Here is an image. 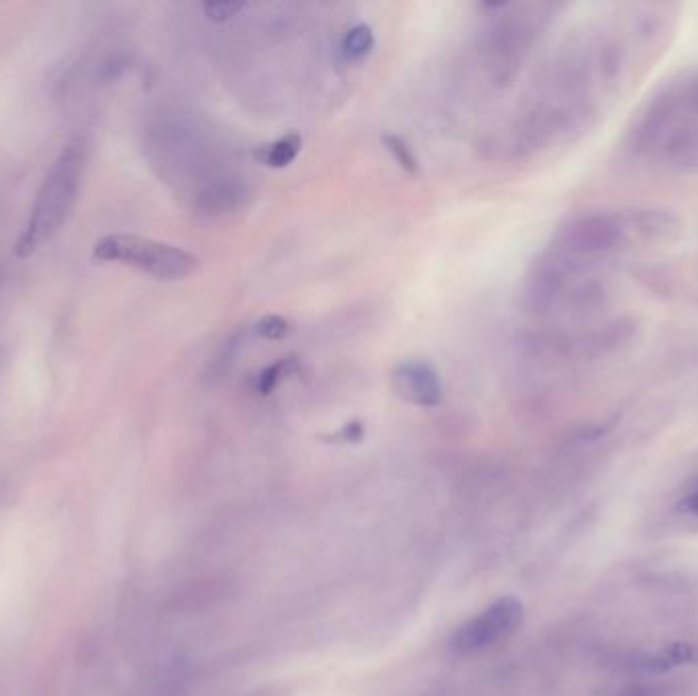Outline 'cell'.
Here are the masks:
<instances>
[{"mask_svg": "<svg viewBox=\"0 0 698 696\" xmlns=\"http://www.w3.org/2000/svg\"><path fill=\"white\" fill-rule=\"evenodd\" d=\"M86 166L88 141L86 137H74L64 145L37 190L29 219L15 243L17 258H31L64 229L78 203Z\"/></svg>", "mask_w": 698, "mask_h": 696, "instance_id": "obj_1", "label": "cell"}, {"mask_svg": "<svg viewBox=\"0 0 698 696\" xmlns=\"http://www.w3.org/2000/svg\"><path fill=\"white\" fill-rule=\"evenodd\" d=\"M92 258L103 264H119L164 282L188 278L198 268V258L182 247L131 233L105 235L94 243Z\"/></svg>", "mask_w": 698, "mask_h": 696, "instance_id": "obj_2", "label": "cell"}, {"mask_svg": "<svg viewBox=\"0 0 698 696\" xmlns=\"http://www.w3.org/2000/svg\"><path fill=\"white\" fill-rule=\"evenodd\" d=\"M627 239L621 215L584 213L560 227L552 252L580 272L621 252Z\"/></svg>", "mask_w": 698, "mask_h": 696, "instance_id": "obj_3", "label": "cell"}, {"mask_svg": "<svg viewBox=\"0 0 698 696\" xmlns=\"http://www.w3.org/2000/svg\"><path fill=\"white\" fill-rule=\"evenodd\" d=\"M523 621V605L515 596H503L486 611L464 623L452 637L450 648L460 656H470L513 635Z\"/></svg>", "mask_w": 698, "mask_h": 696, "instance_id": "obj_4", "label": "cell"}, {"mask_svg": "<svg viewBox=\"0 0 698 696\" xmlns=\"http://www.w3.org/2000/svg\"><path fill=\"white\" fill-rule=\"evenodd\" d=\"M392 386L396 394L417 407H437L443 401V384L433 364L425 360H403L392 370Z\"/></svg>", "mask_w": 698, "mask_h": 696, "instance_id": "obj_5", "label": "cell"}, {"mask_svg": "<svg viewBox=\"0 0 698 696\" xmlns=\"http://www.w3.org/2000/svg\"><path fill=\"white\" fill-rule=\"evenodd\" d=\"M639 337V323L635 319H615L598 329L590 331L580 343L578 350L588 360L613 358L627 352Z\"/></svg>", "mask_w": 698, "mask_h": 696, "instance_id": "obj_6", "label": "cell"}, {"mask_svg": "<svg viewBox=\"0 0 698 696\" xmlns=\"http://www.w3.org/2000/svg\"><path fill=\"white\" fill-rule=\"evenodd\" d=\"M658 156L664 166L676 172H696L698 170V119L682 117L666 133L658 145Z\"/></svg>", "mask_w": 698, "mask_h": 696, "instance_id": "obj_7", "label": "cell"}, {"mask_svg": "<svg viewBox=\"0 0 698 696\" xmlns=\"http://www.w3.org/2000/svg\"><path fill=\"white\" fill-rule=\"evenodd\" d=\"M621 221L627 237L637 235L643 241H672L680 231L678 219L668 211L658 209H635L631 213H623Z\"/></svg>", "mask_w": 698, "mask_h": 696, "instance_id": "obj_8", "label": "cell"}, {"mask_svg": "<svg viewBox=\"0 0 698 696\" xmlns=\"http://www.w3.org/2000/svg\"><path fill=\"white\" fill-rule=\"evenodd\" d=\"M566 303L576 317L598 315L609 303V288L601 280H582L566 292Z\"/></svg>", "mask_w": 698, "mask_h": 696, "instance_id": "obj_9", "label": "cell"}, {"mask_svg": "<svg viewBox=\"0 0 698 696\" xmlns=\"http://www.w3.org/2000/svg\"><path fill=\"white\" fill-rule=\"evenodd\" d=\"M301 147H303V137L298 133H288L268 145H262L256 152V160L268 168L282 170L290 166L296 160V156L301 154Z\"/></svg>", "mask_w": 698, "mask_h": 696, "instance_id": "obj_10", "label": "cell"}, {"mask_svg": "<svg viewBox=\"0 0 698 696\" xmlns=\"http://www.w3.org/2000/svg\"><path fill=\"white\" fill-rule=\"evenodd\" d=\"M696 658H698V652L694 650V645L678 641V643L666 645V648L658 656L647 660L645 668L652 670V672H668L674 666L692 664V662H696Z\"/></svg>", "mask_w": 698, "mask_h": 696, "instance_id": "obj_11", "label": "cell"}, {"mask_svg": "<svg viewBox=\"0 0 698 696\" xmlns=\"http://www.w3.org/2000/svg\"><path fill=\"white\" fill-rule=\"evenodd\" d=\"M372 47H374V33L370 29V25H366V23H360V25L349 29L343 37V43H341L343 56L347 60L366 58L372 52Z\"/></svg>", "mask_w": 698, "mask_h": 696, "instance_id": "obj_12", "label": "cell"}, {"mask_svg": "<svg viewBox=\"0 0 698 696\" xmlns=\"http://www.w3.org/2000/svg\"><path fill=\"white\" fill-rule=\"evenodd\" d=\"M382 143L388 149V154L394 158V162L401 166L407 174L417 176L419 174V160L417 154L413 152V147L409 145V141L403 135L396 133H384L382 135Z\"/></svg>", "mask_w": 698, "mask_h": 696, "instance_id": "obj_13", "label": "cell"}, {"mask_svg": "<svg viewBox=\"0 0 698 696\" xmlns=\"http://www.w3.org/2000/svg\"><path fill=\"white\" fill-rule=\"evenodd\" d=\"M296 370V360L294 358H282L276 364L268 366L260 378H258V390L260 394H270L282 380H286L290 374Z\"/></svg>", "mask_w": 698, "mask_h": 696, "instance_id": "obj_14", "label": "cell"}, {"mask_svg": "<svg viewBox=\"0 0 698 696\" xmlns=\"http://www.w3.org/2000/svg\"><path fill=\"white\" fill-rule=\"evenodd\" d=\"M290 331V323L278 315H268V317H262L258 323H256V333L264 339H270V341H278V339H284Z\"/></svg>", "mask_w": 698, "mask_h": 696, "instance_id": "obj_15", "label": "cell"}, {"mask_svg": "<svg viewBox=\"0 0 698 696\" xmlns=\"http://www.w3.org/2000/svg\"><path fill=\"white\" fill-rule=\"evenodd\" d=\"M364 435H366V427L360 421H352V423H345L335 433L323 435L321 439L327 443H358L364 439Z\"/></svg>", "mask_w": 698, "mask_h": 696, "instance_id": "obj_16", "label": "cell"}, {"mask_svg": "<svg viewBox=\"0 0 698 696\" xmlns=\"http://www.w3.org/2000/svg\"><path fill=\"white\" fill-rule=\"evenodd\" d=\"M243 9H245V5H239V3H207L205 5V13L213 23L231 21Z\"/></svg>", "mask_w": 698, "mask_h": 696, "instance_id": "obj_17", "label": "cell"}, {"mask_svg": "<svg viewBox=\"0 0 698 696\" xmlns=\"http://www.w3.org/2000/svg\"><path fill=\"white\" fill-rule=\"evenodd\" d=\"M684 507H686L688 513H692L694 517H698V488L686 496Z\"/></svg>", "mask_w": 698, "mask_h": 696, "instance_id": "obj_18", "label": "cell"}, {"mask_svg": "<svg viewBox=\"0 0 698 696\" xmlns=\"http://www.w3.org/2000/svg\"><path fill=\"white\" fill-rule=\"evenodd\" d=\"M621 696H650V692H647V690L641 688V686H633V688H627Z\"/></svg>", "mask_w": 698, "mask_h": 696, "instance_id": "obj_19", "label": "cell"}]
</instances>
